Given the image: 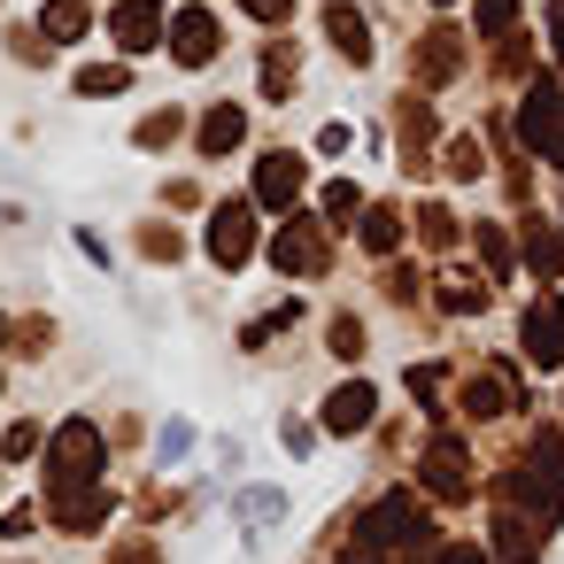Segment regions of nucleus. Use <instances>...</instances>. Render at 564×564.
<instances>
[{
    "instance_id": "obj_15",
    "label": "nucleus",
    "mask_w": 564,
    "mask_h": 564,
    "mask_svg": "<svg viewBox=\"0 0 564 564\" xmlns=\"http://www.w3.org/2000/svg\"><path fill=\"white\" fill-rule=\"evenodd\" d=\"M232 510H240V533H263V525H279V518H286V495H279V487H248Z\"/></svg>"
},
{
    "instance_id": "obj_23",
    "label": "nucleus",
    "mask_w": 564,
    "mask_h": 564,
    "mask_svg": "<svg viewBox=\"0 0 564 564\" xmlns=\"http://www.w3.org/2000/svg\"><path fill=\"white\" fill-rule=\"evenodd\" d=\"M441 310L471 317V310H479V286H471V279H441Z\"/></svg>"
},
{
    "instance_id": "obj_26",
    "label": "nucleus",
    "mask_w": 564,
    "mask_h": 564,
    "mask_svg": "<svg viewBox=\"0 0 564 564\" xmlns=\"http://www.w3.org/2000/svg\"><path fill=\"white\" fill-rule=\"evenodd\" d=\"M171 132H178V109H163V117H155V124H140V148H163V140H171Z\"/></svg>"
},
{
    "instance_id": "obj_24",
    "label": "nucleus",
    "mask_w": 564,
    "mask_h": 564,
    "mask_svg": "<svg viewBox=\"0 0 564 564\" xmlns=\"http://www.w3.org/2000/svg\"><path fill=\"white\" fill-rule=\"evenodd\" d=\"M510 17H518V0H479V32H487V40L510 32Z\"/></svg>"
},
{
    "instance_id": "obj_17",
    "label": "nucleus",
    "mask_w": 564,
    "mask_h": 564,
    "mask_svg": "<svg viewBox=\"0 0 564 564\" xmlns=\"http://www.w3.org/2000/svg\"><path fill=\"white\" fill-rule=\"evenodd\" d=\"M417 240H425L433 256H441V248H456V217H448L441 202H425V209H417Z\"/></svg>"
},
{
    "instance_id": "obj_29",
    "label": "nucleus",
    "mask_w": 564,
    "mask_h": 564,
    "mask_svg": "<svg viewBox=\"0 0 564 564\" xmlns=\"http://www.w3.org/2000/svg\"><path fill=\"white\" fill-rule=\"evenodd\" d=\"M32 448H40V433H32V425H17L9 441H0V456H32Z\"/></svg>"
},
{
    "instance_id": "obj_22",
    "label": "nucleus",
    "mask_w": 564,
    "mask_h": 564,
    "mask_svg": "<svg viewBox=\"0 0 564 564\" xmlns=\"http://www.w3.org/2000/svg\"><path fill=\"white\" fill-rule=\"evenodd\" d=\"M394 232H402V225H394V209H371V217H364V248H371V256H387V248H394Z\"/></svg>"
},
{
    "instance_id": "obj_5",
    "label": "nucleus",
    "mask_w": 564,
    "mask_h": 564,
    "mask_svg": "<svg viewBox=\"0 0 564 564\" xmlns=\"http://www.w3.org/2000/svg\"><path fill=\"white\" fill-rule=\"evenodd\" d=\"M171 63H186V70H209L217 63V17L209 9H178L171 17Z\"/></svg>"
},
{
    "instance_id": "obj_12",
    "label": "nucleus",
    "mask_w": 564,
    "mask_h": 564,
    "mask_svg": "<svg viewBox=\"0 0 564 564\" xmlns=\"http://www.w3.org/2000/svg\"><path fill=\"white\" fill-rule=\"evenodd\" d=\"M47 510H55V525L86 533V525H101V518H109V487H63Z\"/></svg>"
},
{
    "instance_id": "obj_28",
    "label": "nucleus",
    "mask_w": 564,
    "mask_h": 564,
    "mask_svg": "<svg viewBox=\"0 0 564 564\" xmlns=\"http://www.w3.org/2000/svg\"><path fill=\"white\" fill-rule=\"evenodd\" d=\"M333 348H340V356H356V348H364V325H356V317H340V325H333Z\"/></svg>"
},
{
    "instance_id": "obj_3",
    "label": "nucleus",
    "mask_w": 564,
    "mask_h": 564,
    "mask_svg": "<svg viewBox=\"0 0 564 564\" xmlns=\"http://www.w3.org/2000/svg\"><path fill=\"white\" fill-rule=\"evenodd\" d=\"M518 132H525V148H533L541 163H564V86H556V78H541V86L525 94Z\"/></svg>"
},
{
    "instance_id": "obj_27",
    "label": "nucleus",
    "mask_w": 564,
    "mask_h": 564,
    "mask_svg": "<svg viewBox=\"0 0 564 564\" xmlns=\"http://www.w3.org/2000/svg\"><path fill=\"white\" fill-rule=\"evenodd\" d=\"M448 171H456V178H479V148L456 140V148H448Z\"/></svg>"
},
{
    "instance_id": "obj_14",
    "label": "nucleus",
    "mask_w": 564,
    "mask_h": 564,
    "mask_svg": "<svg viewBox=\"0 0 564 564\" xmlns=\"http://www.w3.org/2000/svg\"><path fill=\"white\" fill-rule=\"evenodd\" d=\"M240 124H248V109H240V101H217V109L202 117V155H232V148H240Z\"/></svg>"
},
{
    "instance_id": "obj_31",
    "label": "nucleus",
    "mask_w": 564,
    "mask_h": 564,
    "mask_svg": "<svg viewBox=\"0 0 564 564\" xmlns=\"http://www.w3.org/2000/svg\"><path fill=\"white\" fill-rule=\"evenodd\" d=\"M433 9H448V0H433Z\"/></svg>"
},
{
    "instance_id": "obj_10",
    "label": "nucleus",
    "mask_w": 564,
    "mask_h": 564,
    "mask_svg": "<svg viewBox=\"0 0 564 564\" xmlns=\"http://www.w3.org/2000/svg\"><path fill=\"white\" fill-rule=\"evenodd\" d=\"M109 32H117V47H124V55H148V47H155V32H163V9H155V0H124V9L109 17Z\"/></svg>"
},
{
    "instance_id": "obj_16",
    "label": "nucleus",
    "mask_w": 564,
    "mask_h": 564,
    "mask_svg": "<svg viewBox=\"0 0 564 564\" xmlns=\"http://www.w3.org/2000/svg\"><path fill=\"white\" fill-rule=\"evenodd\" d=\"M86 24H94V17H86V0H47V17H40V32H47L55 47H70Z\"/></svg>"
},
{
    "instance_id": "obj_8",
    "label": "nucleus",
    "mask_w": 564,
    "mask_h": 564,
    "mask_svg": "<svg viewBox=\"0 0 564 564\" xmlns=\"http://www.w3.org/2000/svg\"><path fill=\"white\" fill-rule=\"evenodd\" d=\"M371 417H379L371 379H348V387H333V394H325V425H333V433H364Z\"/></svg>"
},
{
    "instance_id": "obj_1",
    "label": "nucleus",
    "mask_w": 564,
    "mask_h": 564,
    "mask_svg": "<svg viewBox=\"0 0 564 564\" xmlns=\"http://www.w3.org/2000/svg\"><path fill=\"white\" fill-rule=\"evenodd\" d=\"M47 479H55V495H63V487H101V433H94L86 417H70V425L47 441Z\"/></svg>"
},
{
    "instance_id": "obj_11",
    "label": "nucleus",
    "mask_w": 564,
    "mask_h": 564,
    "mask_svg": "<svg viewBox=\"0 0 564 564\" xmlns=\"http://www.w3.org/2000/svg\"><path fill=\"white\" fill-rule=\"evenodd\" d=\"M317 240H325V232H317V217H294V225L279 232L271 263H279V271H317V263H325V248H317Z\"/></svg>"
},
{
    "instance_id": "obj_21",
    "label": "nucleus",
    "mask_w": 564,
    "mask_h": 564,
    "mask_svg": "<svg viewBox=\"0 0 564 564\" xmlns=\"http://www.w3.org/2000/svg\"><path fill=\"white\" fill-rule=\"evenodd\" d=\"M525 240H533V271H541V279H556V271H564V240H556L549 225H533Z\"/></svg>"
},
{
    "instance_id": "obj_6",
    "label": "nucleus",
    "mask_w": 564,
    "mask_h": 564,
    "mask_svg": "<svg viewBox=\"0 0 564 564\" xmlns=\"http://www.w3.org/2000/svg\"><path fill=\"white\" fill-rule=\"evenodd\" d=\"M525 356H533L541 371L564 364V302H556V294H541V302L525 310Z\"/></svg>"
},
{
    "instance_id": "obj_13",
    "label": "nucleus",
    "mask_w": 564,
    "mask_h": 564,
    "mask_svg": "<svg viewBox=\"0 0 564 564\" xmlns=\"http://www.w3.org/2000/svg\"><path fill=\"white\" fill-rule=\"evenodd\" d=\"M325 40H333L348 63H371V24L348 9V0H340V9H325Z\"/></svg>"
},
{
    "instance_id": "obj_9",
    "label": "nucleus",
    "mask_w": 564,
    "mask_h": 564,
    "mask_svg": "<svg viewBox=\"0 0 564 564\" xmlns=\"http://www.w3.org/2000/svg\"><path fill=\"white\" fill-rule=\"evenodd\" d=\"M294 194H302V155H263L256 163V202L263 209H294Z\"/></svg>"
},
{
    "instance_id": "obj_2",
    "label": "nucleus",
    "mask_w": 564,
    "mask_h": 564,
    "mask_svg": "<svg viewBox=\"0 0 564 564\" xmlns=\"http://www.w3.org/2000/svg\"><path fill=\"white\" fill-rule=\"evenodd\" d=\"M356 541H371V549H425V510L410 495H387V502H371L356 518Z\"/></svg>"
},
{
    "instance_id": "obj_19",
    "label": "nucleus",
    "mask_w": 564,
    "mask_h": 564,
    "mask_svg": "<svg viewBox=\"0 0 564 564\" xmlns=\"http://www.w3.org/2000/svg\"><path fill=\"white\" fill-rule=\"evenodd\" d=\"M263 94H271V101L294 94V47H271V55H263Z\"/></svg>"
},
{
    "instance_id": "obj_30",
    "label": "nucleus",
    "mask_w": 564,
    "mask_h": 564,
    "mask_svg": "<svg viewBox=\"0 0 564 564\" xmlns=\"http://www.w3.org/2000/svg\"><path fill=\"white\" fill-rule=\"evenodd\" d=\"M549 47L564 55V0H556V9H549Z\"/></svg>"
},
{
    "instance_id": "obj_4",
    "label": "nucleus",
    "mask_w": 564,
    "mask_h": 564,
    "mask_svg": "<svg viewBox=\"0 0 564 564\" xmlns=\"http://www.w3.org/2000/svg\"><path fill=\"white\" fill-rule=\"evenodd\" d=\"M209 256H217L225 271H240V263L256 256V202H225V209L209 217Z\"/></svg>"
},
{
    "instance_id": "obj_25",
    "label": "nucleus",
    "mask_w": 564,
    "mask_h": 564,
    "mask_svg": "<svg viewBox=\"0 0 564 564\" xmlns=\"http://www.w3.org/2000/svg\"><path fill=\"white\" fill-rule=\"evenodd\" d=\"M240 9H248L256 24H286V17H294V0H240Z\"/></svg>"
},
{
    "instance_id": "obj_7",
    "label": "nucleus",
    "mask_w": 564,
    "mask_h": 564,
    "mask_svg": "<svg viewBox=\"0 0 564 564\" xmlns=\"http://www.w3.org/2000/svg\"><path fill=\"white\" fill-rule=\"evenodd\" d=\"M425 479H433V495H471V464H464V441L456 433H433V448H425Z\"/></svg>"
},
{
    "instance_id": "obj_20",
    "label": "nucleus",
    "mask_w": 564,
    "mask_h": 564,
    "mask_svg": "<svg viewBox=\"0 0 564 564\" xmlns=\"http://www.w3.org/2000/svg\"><path fill=\"white\" fill-rule=\"evenodd\" d=\"M124 86H132L124 63H94V70H78V94H124Z\"/></svg>"
},
{
    "instance_id": "obj_18",
    "label": "nucleus",
    "mask_w": 564,
    "mask_h": 564,
    "mask_svg": "<svg viewBox=\"0 0 564 564\" xmlns=\"http://www.w3.org/2000/svg\"><path fill=\"white\" fill-rule=\"evenodd\" d=\"M471 240H479V263H487L495 279H510V271H518V256H510V232H495V225H479Z\"/></svg>"
}]
</instances>
